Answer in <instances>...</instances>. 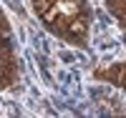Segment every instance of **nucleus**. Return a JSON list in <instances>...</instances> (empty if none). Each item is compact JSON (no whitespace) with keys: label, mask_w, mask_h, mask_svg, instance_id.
Here are the masks:
<instances>
[{"label":"nucleus","mask_w":126,"mask_h":118,"mask_svg":"<svg viewBox=\"0 0 126 118\" xmlns=\"http://www.w3.org/2000/svg\"><path fill=\"white\" fill-rule=\"evenodd\" d=\"M18 83V53L10 20L0 8V91L15 88Z\"/></svg>","instance_id":"obj_2"},{"label":"nucleus","mask_w":126,"mask_h":118,"mask_svg":"<svg viewBox=\"0 0 126 118\" xmlns=\"http://www.w3.org/2000/svg\"><path fill=\"white\" fill-rule=\"evenodd\" d=\"M96 76L109 80V83H116V85H124L126 88V63H116V66H111L106 70H98Z\"/></svg>","instance_id":"obj_3"},{"label":"nucleus","mask_w":126,"mask_h":118,"mask_svg":"<svg viewBox=\"0 0 126 118\" xmlns=\"http://www.w3.org/2000/svg\"><path fill=\"white\" fill-rule=\"evenodd\" d=\"M35 18L48 33L68 45L86 48L91 40L93 10L88 0H30Z\"/></svg>","instance_id":"obj_1"},{"label":"nucleus","mask_w":126,"mask_h":118,"mask_svg":"<svg viewBox=\"0 0 126 118\" xmlns=\"http://www.w3.org/2000/svg\"><path fill=\"white\" fill-rule=\"evenodd\" d=\"M106 10L119 23V28L126 33V0H106Z\"/></svg>","instance_id":"obj_4"}]
</instances>
